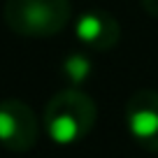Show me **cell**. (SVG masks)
Returning <instances> with one entry per match:
<instances>
[{
    "label": "cell",
    "mask_w": 158,
    "mask_h": 158,
    "mask_svg": "<svg viewBox=\"0 0 158 158\" xmlns=\"http://www.w3.org/2000/svg\"><path fill=\"white\" fill-rule=\"evenodd\" d=\"M40 135L35 112L16 98L0 100V144L10 151H28L35 147Z\"/></svg>",
    "instance_id": "cell-3"
},
{
    "label": "cell",
    "mask_w": 158,
    "mask_h": 158,
    "mask_svg": "<svg viewBox=\"0 0 158 158\" xmlns=\"http://www.w3.org/2000/svg\"><path fill=\"white\" fill-rule=\"evenodd\" d=\"M2 19L21 37L58 35L72 19L70 0H5Z\"/></svg>",
    "instance_id": "cell-2"
},
{
    "label": "cell",
    "mask_w": 158,
    "mask_h": 158,
    "mask_svg": "<svg viewBox=\"0 0 158 158\" xmlns=\"http://www.w3.org/2000/svg\"><path fill=\"white\" fill-rule=\"evenodd\" d=\"M98 107L93 98L79 89H65L56 93L44 107V128L58 144H74L93 130Z\"/></svg>",
    "instance_id": "cell-1"
},
{
    "label": "cell",
    "mask_w": 158,
    "mask_h": 158,
    "mask_svg": "<svg viewBox=\"0 0 158 158\" xmlns=\"http://www.w3.org/2000/svg\"><path fill=\"white\" fill-rule=\"evenodd\" d=\"M142 10L147 12L149 16L158 19V0H142Z\"/></svg>",
    "instance_id": "cell-7"
},
{
    "label": "cell",
    "mask_w": 158,
    "mask_h": 158,
    "mask_svg": "<svg viewBox=\"0 0 158 158\" xmlns=\"http://www.w3.org/2000/svg\"><path fill=\"white\" fill-rule=\"evenodd\" d=\"M126 126L139 147L158 153V91L144 89L126 102Z\"/></svg>",
    "instance_id": "cell-4"
},
{
    "label": "cell",
    "mask_w": 158,
    "mask_h": 158,
    "mask_svg": "<svg viewBox=\"0 0 158 158\" xmlns=\"http://www.w3.org/2000/svg\"><path fill=\"white\" fill-rule=\"evenodd\" d=\"M74 35L84 47L93 51H107L118 44L121 40V26L116 16L105 10H91L77 19L74 23Z\"/></svg>",
    "instance_id": "cell-5"
},
{
    "label": "cell",
    "mask_w": 158,
    "mask_h": 158,
    "mask_svg": "<svg viewBox=\"0 0 158 158\" xmlns=\"http://www.w3.org/2000/svg\"><path fill=\"white\" fill-rule=\"evenodd\" d=\"M60 70H63L65 79H68L70 84L79 86V84H84L86 79H89V74L93 72V63H91L89 56H84V54H70L68 58L63 60Z\"/></svg>",
    "instance_id": "cell-6"
}]
</instances>
